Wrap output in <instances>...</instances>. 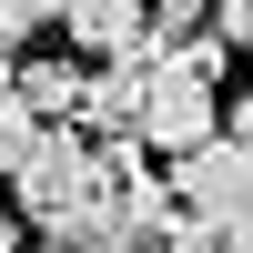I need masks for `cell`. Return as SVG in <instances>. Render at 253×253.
Returning a JSON list of instances; mask_svg holds the SVG:
<instances>
[{
    "mask_svg": "<svg viewBox=\"0 0 253 253\" xmlns=\"http://www.w3.org/2000/svg\"><path fill=\"white\" fill-rule=\"evenodd\" d=\"M132 142H91V132H41L31 162H20L10 203L41 243H101L122 233V182H132Z\"/></svg>",
    "mask_w": 253,
    "mask_h": 253,
    "instance_id": "obj_1",
    "label": "cell"
},
{
    "mask_svg": "<svg viewBox=\"0 0 253 253\" xmlns=\"http://www.w3.org/2000/svg\"><path fill=\"white\" fill-rule=\"evenodd\" d=\"M223 142V91L203 71H182V61H152L142 71V122H132V152L152 162H193Z\"/></svg>",
    "mask_w": 253,
    "mask_h": 253,
    "instance_id": "obj_2",
    "label": "cell"
},
{
    "mask_svg": "<svg viewBox=\"0 0 253 253\" xmlns=\"http://www.w3.org/2000/svg\"><path fill=\"white\" fill-rule=\"evenodd\" d=\"M172 203H182L193 223H223V233H243V243H253V142L223 132L213 152L172 162Z\"/></svg>",
    "mask_w": 253,
    "mask_h": 253,
    "instance_id": "obj_3",
    "label": "cell"
},
{
    "mask_svg": "<svg viewBox=\"0 0 253 253\" xmlns=\"http://www.w3.org/2000/svg\"><path fill=\"white\" fill-rule=\"evenodd\" d=\"M51 31L81 51V71L152 61V10H132V0H81V10H51Z\"/></svg>",
    "mask_w": 253,
    "mask_h": 253,
    "instance_id": "obj_4",
    "label": "cell"
},
{
    "mask_svg": "<svg viewBox=\"0 0 253 253\" xmlns=\"http://www.w3.org/2000/svg\"><path fill=\"white\" fill-rule=\"evenodd\" d=\"M41 31H51V10H31V0H0V81L31 61V41H41Z\"/></svg>",
    "mask_w": 253,
    "mask_h": 253,
    "instance_id": "obj_5",
    "label": "cell"
},
{
    "mask_svg": "<svg viewBox=\"0 0 253 253\" xmlns=\"http://www.w3.org/2000/svg\"><path fill=\"white\" fill-rule=\"evenodd\" d=\"M213 41H223V61L253 51V0H233V10H213Z\"/></svg>",
    "mask_w": 253,
    "mask_h": 253,
    "instance_id": "obj_6",
    "label": "cell"
},
{
    "mask_svg": "<svg viewBox=\"0 0 253 253\" xmlns=\"http://www.w3.org/2000/svg\"><path fill=\"white\" fill-rule=\"evenodd\" d=\"M31 253H132L122 233H101V243H31Z\"/></svg>",
    "mask_w": 253,
    "mask_h": 253,
    "instance_id": "obj_7",
    "label": "cell"
},
{
    "mask_svg": "<svg viewBox=\"0 0 253 253\" xmlns=\"http://www.w3.org/2000/svg\"><path fill=\"white\" fill-rule=\"evenodd\" d=\"M0 253H20V223H10V213H0Z\"/></svg>",
    "mask_w": 253,
    "mask_h": 253,
    "instance_id": "obj_8",
    "label": "cell"
}]
</instances>
